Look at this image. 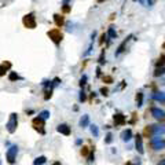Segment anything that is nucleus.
I'll return each instance as SVG.
<instances>
[{"instance_id": "nucleus-41", "label": "nucleus", "mask_w": 165, "mask_h": 165, "mask_svg": "<svg viewBox=\"0 0 165 165\" xmlns=\"http://www.w3.org/2000/svg\"><path fill=\"white\" fill-rule=\"evenodd\" d=\"M162 48H164V50H165V43H164V44H162Z\"/></svg>"}, {"instance_id": "nucleus-35", "label": "nucleus", "mask_w": 165, "mask_h": 165, "mask_svg": "<svg viewBox=\"0 0 165 165\" xmlns=\"http://www.w3.org/2000/svg\"><path fill=\"white\" fill-rule=\"evenodd\" d=\"M96 76H101V68H99V66H98V68H96Z\"/></svg>"}, {"instance_id": "nucleus-20", "label": "nucleus", "mask_w": 165, "mask_h": 165, "mask_svg": "<svg viewBox=\"0 0 165 165\" xmlns=\"http://www.w3.org/2000/svg\"><path fill=\"white\" fill-rule=\"evenodd\" d=\"M135 99H136V106L140 107L143 105V92H140V91H139V92L136 94V98H135Z\"/></svg>"}, {"instance_id": "nucleus-28", "label": "nucleus", "mask_w": 165, "mask_h": 165, "mask_svg": "<svg viewBox=\"0 0 165 165\" xmlns=\"http://www.w3.org/2000/svg\"><path fill=\"white\" fill-rule=\"evenodd\" d=\"M85 99H87V95H85L84 90H81V91H80V96H79V101H80V102H84Z\"/></svg>"}, {"instance_id": "nucleus-29", "label": "nucleus", "mask_w": 165, "mask_h": 165, "mask_svg": "<svg viewBox=\"0 0 165 165\" xmlns=\"http://www.w3.org/2000/svg\"><path fill=\"white\" fill-rule=\"evenodd\" d=\"M70 10H72V7L69 4H63V7H62V11L65 14H68V13H70Z\"/></svg>"}, {"instance_id": "nucleus-16", "label": "nucleus", "mask_w": 165, "mask_h": 165, "mask_svg": "<svg viewBox=\"0 0 165 165\" xmlns=\"http://www.w3.org/2000/svg\"><path fill=\"white\" fill-rule=\"evenodd\" d=\"M79 125L81 127V128H87L88 125H90V116L88 114H84L81 118H80L79 121Z\"/></svg>"}, {"instance_id": "nucleus-11", "label": "nucleus", "mask_w": 165, "mask_h": 165, "mask_svg": "<svg viewBox=\"0 0 165 165\" xmlns=\"http://www.w3.org/2000/svg\"><path fill=\"white\" fill-rule=\"evenodd\" d=\"M131 38H134V36H132V35H129V36H128V37H127V38H125V40H124V41H123V43H121V44H120V46H118L117 51H116V57H118V55H120V54H121V52H124V51H125V47H127V44H128V43H129V41H131Z\"/></svg>"}, {"instance_id": "nucleus-37", "label": "nucleus", "mask_w": 165, "mask_h": 165, "mask_svg": "<svg viewBox=\"0 0 165 165\" xmlns=\"http://www.w3.org/2000/svg\"><path fill=\"white\" fill-rule=\"evenodd\" d=\"M52 165H62V164H61V161H55V162H52Z\"/></svg>"}, {"instance_id": "nucleus-14", "label": "nucleus", "mask_w": 165, "mask_h": 165, "mask_svg": "<svg viewBox=\"0 0 165 165\" xmlns=\"http://www.w3.org/2000/svg\"><path fill=\"white\" fill-rule=\"evenodd\" d=\"M121 139H123V142H129L132 139V129H124L121 132Z\"/></svg>"}, {"instance_id": "nucleus-7", "label": "nucleus", "mask_w": 165, "mask_h": 165, "mask_svg": "<svg viewBox=\"0 0 165 165\" xmlns=\"http://www.w3.org/2000/svg\"><path fill=\"white\" fill-rule=\"evenodd\" d=\"M32 127L38 132V134H41V135L46 134V129H44V127H46V121H44L43 118H40L38 116L32 120Z\"/></svg>"}, {"instance_id": "nucleus-31", "label": "nucleus", "mask_w": 165, "mask_h": 165, "mask_svg": "<svg viewBox=\"0 0 165 165\" xmlns=\"http://www.w3.org/2000/svg\"><path fill=\"white\" fill-rule=\"evenodd\" d=\"M112 142H113V135L109 132V134L106 135V139H105V143H112Z\"/></svg>"}, {"instance_id": "nucleus-10", "label": "nucleus", "mask_w": 165, "mask_h": 165, "mask_svg": "<svg viewBox=\"0 0 165 165\" xmlns=\"http://www.w3.org/2000/svg\"><path fill=\"white\" fill-rule=\"evenodd\" d=\"M113 121H114L116 127H120V125H124V124L127 123V118L124 114H121V113H116L114 116H113Z\"/></svg>"}, {"instance_id": "nucleus-2", "label": "nucleus", "mask_w": 165, "mask_h": 165, "mask_svg": "<svg viewBox=\"0 0 165 165\" xmlns=\"http://www.w3.org/2000/svg\"><path fill=\"white\" fill-rule=\"evenodd\" d=\"M16 156H18V146L16 145H13L7 148L6 151V160H7V164L10 165H14L16 161Z\"/></svg>"}, {"instance_id": "nucleus-9", "label": "nucleus", "mask_w": 165, "mask_h": 165, "mask_svg": "<svg viewBox=\"0 0 165 165\" xmlns=\"http://www.w3.org/2000/svg\"><path fill=\"white\" fill-rule=\"evenodd\" d=\"M135 147H136L139 154L145 153V148H143V138H142V135H139V134L135 136Z\"/></svg>"}, {"instance_id": "nucleus-34", "label": "nucleus", "mask_w": 165, "mask_h": 165, "mask_svg": "<svg viewBox=\"0 0 165 165\" xmlns=\"http://www.w3.org/2000/svg\"><path fill=\"white\" fill-rule=\"evenodd\" d=\"M88 161H90V162L94 161V150H91V154L88 156Z\"/></svg>"}, {"instance_id": "nucleus-25", "label": "nucleus", "mask_w": 165, "mask_h": 165, "mask_svg": "<svg viewBox=\"0 0 165 165\" xmlns=\"http://www.w3.org/2000/svg\"><path fill=\"white\" fill-rule=\"evenodd\" d=\"M44 94H46V95H44V99H46V101H48V99L52 96V87L46 88V90H44Z\"/></svg>"}, {"instance_id": "nucleus-26", "label": "nucleus", "mask_w": 165, "mask_h": 165, "mask_svg": "<svg viewBox=\"0 0 165 165\" xmlns=\"http://www.w3.org/2000/svg\"><path fill=\"white\" fill-rule=\"evenodd\" d=\"M91 134H92L95 138L99 136V128L95 125V124H92V125H91Z\"/></svg>"}, {"instance_id": "nucleus-3", "label": "nucleus", "mask_w": 165, "mask_h": 165, "mask_svg": "<svg viewBox=\"0 0 165 165\" xmlns=\"http://www.w3.org/2000/svg\"><path fill=\"white\" fill-rule=\"evenodd\" d=\"M18 128V114L16 113H11L10 118H8L7 124H6V129L8 134H14Z\"/></svg>"}, {"instance_id": "nucleus-39", "label": "nucleus", "mask_w": 165, "mask_h": 165, "mask_svg": "<svg viewBox=\"0 0 165 165\" xmlns=\"http://www.w3.org/2000/svg\"><path fill=\"white\" fill-rule=\"evenodd\" d=\"M125 165H134V164H132V162H127Z\"/></svg>"}, {"instance_id": "nucleus-15", "label": "nucleus", "mask_w": 165, "mask_h": 165, "mask_svg": "<svg viewBox=\"0 0 165 165\" xmlns=\"http://www.w3.org/2000/svg\"><path fill=\"white\" fill-rule=\"evenodd\" d=\"M54 22L58 28H62L63 24H65V18H63V15H61V14H54Z\"/></svg>"}, {"instance_id": "nucleus-30", "label": "nucleus", "mask_w": 165, "mask_h": 165, "mask_svg": "<svg viewBox=\"0 0 165 165\" xmlns=\"http://www.w3.org/2000/svg\"><path fill=\"white\" fill-rule=\"evenodd\" d=\"M88 153H90V150H88V147L87 146H82L81 147V156H88Z\"/></svg>"}, {"instance_id": "nucleus-23", "label": "nucleus", "mask_w": 165, "mask_h": 165, "mask_svg": "<svg viewBox=\"0 0 165 165\" xmlns=\"http://www.w3.org/2000/svg\"><path fill=\"white\" fill-rule=\"evenodd\" d=\"M50 116H51V113H50V110H43V112L38 113V117L43 118L44 121L47 120V118H50Z\"/></svg>"}, {"instance_id": "nucleus-4", "label": "nucleus", "mask_w": 165, "mask_h": 165, "mask_svg": "<svg viewBox=\"0 0 165 165\" xmlns=\"http://www.w3.org/2000/svg\"><path fill=\"white\" fill-rule=\"evenodd\" d=\"M47 36H48V37L51 38L52 43H54L55 46H59L61 41H62V38H63L62 32H61V30L58 29V28H55V29L48 30V32H47Z\"/></svg>"}, {"instance_id": "nucleus-36", "label": "nucleus", "mask_w": 165, "mask_h": 165, "mask_svg": "<svg viewBox=\"0 0 165 165\" xmlns=\"http://www.w3.org/2000/svg\"><path fill=\"white\" fill-rule=\"evenodd\" d=\"M158 165H165V158H164V160H161V161L158 162Z\"/></svg>"}, {"instance_id": "nucleus-24", "label": "nucleus", "mask_w": 165, "mask_h": 165, "mask_svg": "<svg viewBox=\"0 0 165 165\" xmlns=\"http://www.w3.org/2000/svg\"><path fill=\"white\" fill-rule=\"evenodd\" d=\"M156 66H157V68H161V66H165V54H162L161 57L158 58V61L156 62Z\"/></svg>"}, {"instance_id": "nucleus-18", "label": "nucleus", "mask_w": 165, "mask_h": 165, "mask_svg": "<svg viewBox=\"0 0 165 165\" xmlns=\"http://www.w3.org/2000/svg\"><path fill=\"white\" fill-rule=\"evenodd\" d=\"M47 162V157L46 156H40V157H36L35 161H33V165H44Z\"/></svg>"}, {"instance_id": "nucleus-17", "label": "nucleus", "mask_w": 165, "mask_h": 165, "mask_svg": "<svg viewBox=\"0 0 165 165\" xmlns=\"http://www.w3.org/2000/svg\"><path fill=\"white\" fill-rule=\"evenodd\" d=\"M153 99L154 101H157V102H161V103H165V92H156V94H153Z\"/></svg>"}, {"instance_id": "nucleus-1", "label": "nucleus", "mask_w": 165, "mask_h": 165, "mask_svg": "<svg viewBox=\"0 0 165 165\" xmlns=\"http://www.w3.org/2000/svg\"><path fill=\"white\" fill-rule=\"evenodd\" d=\"M145 134L150 135V136H161V135L165 134V125H161V124H150L145 128Z\"/></svg>"}, {"instance_id": "nucleus-12", "label": "nucleus", "mask_w": 165, "mask_h": 165, "mask_svg": "<svg viewBox=\"0 0 165 165\" xmlns=\"http://www.w3.org/2000/svg\"><path fill=\"white\" fill-rule=\"evenodd\" d=\"M57 131L59 132V134L65 135V136H69L70 132H72V129H70V127H69L68 124H59V125L57 127Z\"/></svg>"}, {"instance_id": "nucleus-5", "label": "nucleus", "mask_w": 165, "mask_h": 165, "mask_svg": "<svg viewBox=\"0 0 165 165\" xmlns=\"http://www.w3.org/2000/svg\"><path fill=\"white\" fill-rule=\"evenodd\" d=\"M22 24H24L25 28H28V29H35L36 28V16L33 13H29L26 14V15H24V18H22Z\"/></svg>"}, {"instance_id": "nucleus-8", "label": "nucleus", "mask_w": 165, "mask_h": 165, "mask_svg": "<svg viewBox=\"0 0 165 165\" xmlns=\"http://www.w3.org/2000/svg\"><path fill=\"white\" fill-rule=\"evenodd\" d=\"M151 116H153L156 120H165V112L160 107H153L151 109Z\"/></svg>"}, {"instance_id": "nucleus-21", "label": "nucleus", "mask_w": 165, "mask_h": 165, "mask_svg": "<svg viewBox=\"0 0 165 165\" xmlns=\"http://www.w3.org/2000/svg\"><path fill=\"white\" fill-rule=\"evenodd\" d=\"M107 37H110V38H116V37H117V32H116L114 26H110L109 28V30H107Z\"/></svg>"}, {"instance_id": "nucleus-38", "label": "nucleus", "mask_w": 165, "mask_h": 165, "mask_svg": "<svg viewBox=\"0 0 165 165\" xmlns=\"http://www.w3.org/2000/svg\"><path fill=\"white\" fill-rule=\"evenodd\" d=\"M69 2H70V0H62V4H68Z\"/></svg>"}, {"instance_id": "nucleus-13", "label": "nucleus", "mask_w": 165, "mask_h": 165, "mask_svg": "<svg viewBox=\"0 0 165 165\" xmlns=\"http://www.w3.org/2000/svg\"><path fill=\"white\" fill-rule=\"evenodd\" d=\"M10 69H11V62H8V61H4V62L0 65V77L4 76V74L7 73Z\"/></svg>"}, {"instance_id": "nucleus-6", "label": "nucleus", "mask_w": 165, "mask_h": 165, "mask_svg": "<svg viewBox=\"0 0 165 165\" xmlns=\"http://www.w3.org/2000/svg\"><path fill=\"white\" fill-rule=\"evenodd\" d=\"M150 145H151V147H153V150H156V151L164 150L165 148V139L161 136H154V138H151Z\"/></svg>"}, {"instance_id": "nucleus-27", "label": "nucleus", "mask_w": 165, "mask_h": 165, "mask_svg": "<svg viewBox=\"0 0 165 165\" xmlns=\"http://www.w3.org/2000/svg\"><path fill=\"white\" fill-rule=\"evenodd\" d=\"M87 80H88L87 74H82V77L80 79V87L84 88V87H85V84H87Z\"/></svg>"}, {"instance_id": "nucleus-40", "label": "nucleus", "mask_w": 165, "mask_h": 165, "mask_svg": "<svg viewBox=\"0 0 165 165\" xmlns=\"http://www.w3.org/2000/svg\"><path fill=\"white\" fill-rule=\"evenodd\" d=\"M102 2H105V0H98V3H102Z\"/></svg>"}, {"instance_id": "nucleus-32", "label": "nucleus", "mask_w": 165, "mask_h": 165, "mask_svg": "<svg viewBox=\"0 0 165 165\" xmlns=\"http://www.w3.org/2000/svg\"><path fill=\"white\" fill-rule=\"evenodd\" d=\"M101 94L103 96H107V95H109V90H107V88H105V87H102L101 88Z\"/></svg>"}, {"instance_id": "nucleus-19", "label": "nucleus", "mask_w": 165, "mask_h": 165, "mask_svg": "<svg viewBox=\"0 0 165 165\" xmlns=\"http://www.w3.org/2000/svg\"><path fill=\"white\" fill-rule=\"evenodd\" d=\"M165 74V66H161V68H157L156 70H154L153 76L154 77H160V76H164Z\"/></svg>"}, {"instance_id": "nucleus-33", "label": "nucleus", "mask_w": 165, "mask_h": 165, "mask_svg": "<svg viewBox=\"0 0 165 165\" xmlns=\"http://www.w3.org/2000/svg\"><path fill=\"white\" fill-rule=\"evenodd\" d=\"M103 81L107 82V84H110V82H113V79L110 76H103Z\"/></svg>"}, {"instance_id": "nucleus-22", "label": "nucleus", "mask_w": 165, "mask_h": 165, "mask_svg": "<svg viewBox=\"0 0 165 165\" xmlns=\"http://www.w3.org/2000/svg\"><path fill=\"white\" fill-rule=\"evenodd\" d=\"M8 80H10V81H16V80H21V77L18 76L16 72H10V74H8Z\"/></svg>"}]
</instances>
